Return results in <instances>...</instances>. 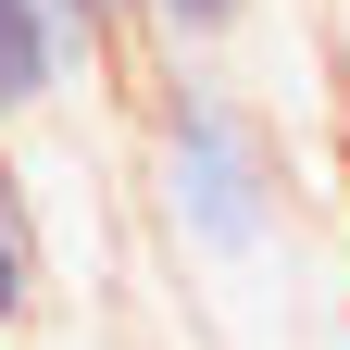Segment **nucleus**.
I'll return each instance as SVG.
<instances>
[{
  "label": "nucleus",
  "instance_id": "f257e3e1",
  "mask_svg": "<svg viewBox=\"0 0 350 350\" xmlns=\"http://www.w3.org/2000/svg\"><path fill=\"white\" fill-rule=\"evenodd\" d=\"M138 188L163 213L175 262H200V275H262L275 238H288L275 113L238 100V75H213V51H150L138 63Z\"/></svg>",
  "mask_w": 350,
  "mask_h": 350
},
{
  "label": "nucleus",
  "instance_id": "f03ea898",
  "mask_svg": "<svg viewBox=\"0 0 350 350\" xmlns=\"http://www.w3.org/2000/svg\"><path fill=\"white\" fill-rule=\"evenodd\" d=\"M88 75H138L125 25L100 0H0V125H51Z\"/></svg>",
  "mask_w": 350,
  "mask_h": 350
},
{
  "label": "nucleus",
  "instance_id": "7ed1b4c3",
  "mask_svg": "<svg viewBox=\"0 0 350 350\" xmlns=\"http://www.w3.org/2000/svg\"><path fill=\"white\" fill-rule=\"evenodd\" d=\"M38 288H51V250H38V200H25V150L0 125V338L38 325Z\"/></svg>",
  "mask_w": 350,
  "mask_h": 350
},
{
  "label": "nucleus",
  "instance_id": "20e7f679",
  "mask_svg": "<svg viewBox=\"0 0 350 350\" xmlns=\"http://www.w3.org/2000/svg\"><path fill=\"white\" fill-rule=\"evenodd\" d=\"M262 0H138V63L150 51H226Z\"/></svg>",
  "mask_w": 350,
  "mask_h": 350
}]
</instances>
